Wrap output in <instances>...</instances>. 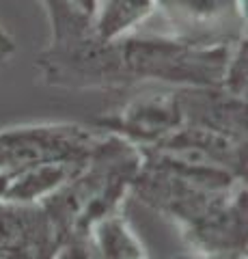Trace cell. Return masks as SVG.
Segmentation results:
<instances>
[{"mask_svg": "<svg viewBox=\"0 0 248 259\" xmlns=\"http://www.w3.org/2000/svg\"><path fill=\"white\" fill-rule=\"evenodd\" d=\"M140 153L136 199L175 223L192 253L246 257V177L158 151Z\"/></svg>", "mask_w": 248, "mask_h": 259, "instance_id": "1", "label": "cell"}, {"mask_svg": "<svg viewBox=\"0 0 248 259\" xmlns=\"http://www.w3.org/2000/svg\"><path fill=\"white\" fill-rule=\"evenodd\" d=\"M140 164L142 153L134 143L102 130L97 143L71 180L39 203L59 246L65 242L86 244L95 225L123 212Z\"/></svg>", "mask_w": 248, "mask_h": 259, "instance_id": "2", "label": "cell"}, {"mask_svg": "<svg viewBox=\"0 0 248 259\" xmlns=\"http://www.w3.org/2000/svg\"><path fill=\"white\" fill-rule=\"evenodd\" d=\"M125 91L140 84L175 89L222 87L233 46H205L186 39L138 30L117 41Z\"/></svg>", "mask_w": 248, "mask_h": 259, "instance_id": "3", "label": "cell"}, {"mask_svg": "<svg viewBox=\"0 0 248 259\" xmlns=\"http://www.w3.org/2000/svg\"><path fill=\"white\" fill-rule=\"evenodd\" d=\"M102 130L80 123H28L0 130V201L28 168L47 162H80L91 153Z\"/></svg>", "mask_w": 248, "mask_h": 259, "instance_id": "4", "label": "cell"}, {"mask_svg": "<svg viewBox=\"0 0 248 259\" xmlns=\"http://www.w3.org/2000/svg\"><path fill=\"white\" fill-rule=\"evenodd\" d=\"M205 46L246 39V0H158L145 28Z\"/></svg>", "mask_w": 248, "mask_h": 259, "instance_id": "5", "label": "cell"}, {"mask_svg": "<svg viewBox=\"0 0 248 259\" xmlns=\"http://www.w3.org/2000/svg\"><path fill=\"white\" fill-rule=\"evenodd\" d=\"M119 108L97 119V130L123 136L138 149H147L173 134L183 123L179 89L140 84Z\"/></svg>", "mask_w": 248, "mask_h": 259, "instance_id": "6", "label": "cell"}, {"mask_svg": "<svg viewBox=\"0 0 248 259\" xmlns=\"http://www.w3.org/2000/svg\"><path fill=\"white\" fill-rule=\"evenodd\" d=\"M158 0H100L93 32L100 41H119L138 32L154 18Z\"/></svg>", "mask_w": 248, "mask_h": 259, "instance_id": "7", "label": "cell"}, {"mask_svg": "<svg viewBox=\"0 0 248 259\" xmlns=\"http://www.w3.org/2000/svg\"><path fill=\"white\" fill-rule=\"evenodd\" d=\"M89 259H149L123 212L104 218L86 240Z\"/></svg>", "mask_w": 248, "mask_h": 259, "instance_id": "8", "label": "cell"}, {"mask_svg": "<svg viewBox=\"0 0 248 259\" xmlns=\"http://www.w3.org/2000/svg\"><path fill=\"white\" fill-rule=\"evenodd\" d=\"M246 76H248V41L242 39L237 41L233 52H231L227 67H225V76H222V89L231 95L237 97H246Z\"/></svg>", "mask_w": 248, "mask_h": 259, "instance_id": "9", "label": "cell"}, {"mask_svg": "<svg viewBox=\"0 0 248 259\" xmlns=\"http://www.w3.org/2000/svg\"><path fill=\"white\" fill-rule=\"evenodd\" d=\"M54 259H89V250L84 242H65L63 246H59Z\"/></svg>", "mask_w": 248, "mask_h": 259, "instance_id": "10", "label": "cell"}, {"mask_svg": "<svg viewBox=\"0 0 248 259\" xmlns=\"http://www.w3.org/2000/svg\"><path fill=\"white\" fill-rule=\"evenodd\" d=\"M15 50H18V48H15L13 37L9 35V32H3V35H0V69L13 59Z\"/></svg>", "mask_w": 248, "mask_h": 259, "instance_id": "11", "label": "cell"}, {"mask_svg": "<svg viewBox=\"0 0 248 259\" xmlns=\"http://www.w3.org/2000/svg\"><path fill=\"white\" fill-rule=\"evenodd\" d=\"M65 3L71 7V9H76L78 13H82V15H86V18L93 20L95 11H97L100 0H65Z\"/></svg>", "mask_w": 248, "mask_h": 259, "instance_id": "12", "label": "cell"}, {"mask_svg": "<svg viewBox=\"0 0 248 259\" xmlns=\"http://www.w3.org/2000/svg\"><path fill=\"white\" fill-rule=\"evenodd\" d=\"M175 259H246V257H218V255H199V253H190V255H179Z\"/></svg>", "mask_w": 248, "mask_h": 259, "instance_id": "13", "label": "cell"}, {"mask_svg": "<svg viewBox=\"0 0 248 259\" xmlns=\"http://www.w3.org/2000/svg\"><path fill=\"white\" fill-rule=\"evenodd\" d=\"M3 238H5V212H3V203H0V253H3Z\"/></svg>", "mask_w": 248, "mask_h": 259, "instance_id": "14", "label": "cell"}, {"mask_svg": "<svg viewBox=\"0 0 248 259\" xmlns=\"http://www.w3.org/2000/svg\"><path fill=\"white\" fill-rule=\"evenodd\" d=\"M3 32H7V28L3 26V24H0V35H3Z\"/></svg>", "mask_w": 248, "mask_h": 259, "instance_id": "15", "label": "cell"}]
</instances>
